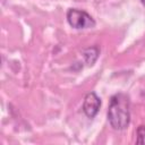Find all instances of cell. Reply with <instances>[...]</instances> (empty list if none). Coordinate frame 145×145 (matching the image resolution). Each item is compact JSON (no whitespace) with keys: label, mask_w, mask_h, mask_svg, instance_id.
I'll return each mask as SVG.
<instances>
[{"label":"cell","mask_w":145,"mask_h":145,"mask_svg":"<svg viewBox=\"0 0 145 145\" xmlns=\"http://www.w3.org/2000/svg\"><path fill=\"white\" fill-rule=\"evenodd\" d=\"M108 121L114 130H123L130 123V100L122 92L111 96L108 108Z\"/></svg>","instance_id":"6da1fadb"},{"label":"cell","mask_w":145,"mask_h":145,"mask_svg":"<svg viewBox=\"0 0 145 145\" xmlns=\"http://www.w3.org/2000/svg\"><path fill=\"white\" fill-rule=\"evenodd\" d=\"M67 22L68 24L75 28V29H86V28H92L95 26V20L94 18L85 10L76 9V8H70L67 11Z\"/></svg>","instance_id":"7a4b0ae2"},{"label":"cell","mask_w":145,"mask_h":145,"mask_svg":"<svg viewBox=\"0 0 145 145\" xmlns=\"http://www.w3.org/2000/svg\"><path fill=\"white\" fill-rule=\"evenodd\" d=\"M101 108V99L95 92H89L85 95L83 102V112L89 119H93Z\"/></svg>","instance_id":"3957f363"},{"label":"cell","mask_w":145,"mask_h":145,"mask_svg":"<svg viewBox=\"0 0 145 145\" xmlns=\"http://www.w3.org/2000/svg\"><path fill=\"white\" fill-rule=\"evenodd\" d=\"M82 56L84 58V61H85L86 66L91 67L96 62V60L100 56V48L97 45L88 46V48H86L82 51Z\"/></svg>","instance_id":"277c9868"},{"label":"cell","mask_w":145,"mask_h":145,"mask_svg":"<svg viewBox=\"0 0 145 145\" xmlns=\"http://www.w3.org/2000/svg\"><path fill=\"white\" fill-rule=\"evenodd\" d=\"M136 143L137 144H145V126L140 125L137 127L136 130Z\"/></svg>","instance_id":"5b68a950"},{"label":"cell","mask_w":145,"mask_h":145,"mask_svg":"<svg viewBox=\"0 0 145 145\" xmlns=\"http://www.w3.org/2000/svg\"><path fill=\"white\" fill-rule=\"evenodd\" d=\"M140 2H142L143 6H145V0H140Z\"/></svg>","instance_id":"8992f818"},{"label":"cell","mask_w":145,"mask_h":145,"mask_svg":"<svg viewBox=\"0 0 145 145\" xmlns=\"http://www.w3.org/2000/svg\"><path fill=\"white\" fill-rule=\"evenodd\" d=\"M5 1H6V0H2V3H5Z\"/></svg>","instance_id":"52a82bcc"}]
</instances>
